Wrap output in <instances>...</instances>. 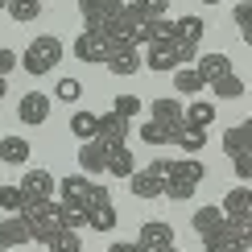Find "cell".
Returning <instances> with one entry per match:
<instances>
[{
  "instance_id": "obj_25",
  "label": "cell",
  "mask_w": 252,
  "mask_h": 252,
  "mask_svg": "<svg viewBox=\"0 0 252 252\" xmlns=\"http://www.w3.org/2000/svg\"><path fill=\"white\" fill-rule=\"evenodd\" d=\"M124 8H128L132 17H141V21H157V17L170 13V0H128Z\"/></svg>"
},
{
  "instance_id": "obj_35",
  "label": "cell",
  "mask_w": 252,
  "mask_h": 252,
  "mask_svg": "<svg viewBox=\"0 0 252 252\" xmlns=\"http://www.w3.org/2000/svg\"><path fill=\"white\" fill-rule=\"evenodd\" d=\"M248 240H203V252H248Z\"/></svg>"
},
{
  "instance_id": "obj_33",
  "label": "cell",
  "mask_w": 252,
  "mask_h": 252,
  "mask_svg": "<svg viewBox=\"0 0 252 252\" xmlns=\"http://www.w3.org/2000/svg\"><path fill=\"white\" fill-rule=\"evenodd\" d=\"M0 211H13V215L25 211V198H21L17 186H0Z\"/></svg>"
},
{
  "instance_id": "obj_16",
  "label": "cell",
  "mask_w": 252,
  "mask_h": 252,
  "mask_svg": "<svg viewBox=\"0 0 252 252\" xmlns=\"http://www.w3.org/2000/svg\"><path fill=\"white\" fill-rule=\"evenodd\" d=\"M136 244L145 252H157L165 244H174V227L165 223V219H149V223H141V236H136Z\"/></svg>"
},
{
  "instance_id": "obj_28",
  "label": "cell",
  "mask_w": 252,
  "mask_h": 252,
  "mask_svg": "<svg viewBox=\"0 0 252 252\" xmlns=\"http://www.w3.org/2000/svg\"><path fill=\"white\" fill-rule=\"evenodd\" d=\"M8 17L17 21V25H29V21H37L41 17V0H8Z\"/></svg>"
},
{
  "instance_id": "obj_20",
  "label": "cell",
  "mask_w": 252,
  "mask_h": 252,
  "mask_svg": "<svg viewBox=\"0 0 252 252\" xmlns=\"http://www.w3.org/2000/svg\"><path fill=\"white\" fill-rule=\"evenodd\" d=\"M103 66L112 70V75H120V79H128V75H136L141 70V50H132V46H120L116 54H112Z\"/></svg>"
},
{
  "instance_id": "obj_37",
  "label": "cell",
  "mask_w": 252,
  "mask_h": 252,
  "mask_svg": "<svg viewBox=\"0 0 252 252\" xmlns=\"http://www.w3.org/2000/svg\"><path fill=\"white\" fill-rule=\"evenodd\" d=\"M232 17H236V29H240V37H248V21H252V0H240V4L232 8Z\"/></svg>"
},
{
  "instance_id": "obj_15",
  "label": "cell",
  "mask_w": 252,
  "mask_h": 252,
  "mask_svg": "<svg viewBox=\"0 0 252 252\" xmlns=\"http://www.w3.org/2000/svg\"><path fill=\"white\" fill-rule=\"evenodd\" d=\"M203 17H194V13H186V17H178L174 21V33H170V41L174 46H186V50H198V41H203Z\"/></svg>"
},
{
  "instance_id": "obj_40",
  "label": "cell",
  "mask_w": 252,
  "mask_h": 252,
  "mask_svg": "<svg viewBox=\"0 0 252 252\" xmlns=\"http://www.w3.org/2000/svg\"><path fill=\"white\" fill-rule=\"evenodd\" d=\"M108 252H145V248L136 244V240H132V244H128V240H120V244H108Z\"/></svg>"
},
{
  "instance_id": "obj_17",
  "label": "cell",
  "mask_w": 252,
  "mask_h": 252,
  "mask_svg": "<svg viewBox=\"0 0 252 252\" xmlns=\"http://www.w3.org/2000/svg\"><path fill=\"white\" fill-rule=\"evenodd\" d=\"M0 236H4V252L33 244V236H29V227H25L21 215H4V219H0Z\"/></svg>"
},
{
  "instance_id": "obj_41",
  "label": "cell",
  "mask_w": 252,
  "mask_h": 252,
  "mask_svg": "<svg viewBox=\"0 0 252 252\" xmlns=\"http://www.w3.org/2000/svg\"><path fill=\"white\" fill-rule=\"evenodd\" d=\"M8 95V79H0V99H4Z\"/></svg>"
},
{
  "instance_id": "obj_26",
  "label": "cell",
  "mask_w": 252,
  "mask_h": 252,
  "mask_svg": "<svg viewBox=\"0 0 252 252\" xmlns=\"http://www.w3.org/2000/svg\"><path fill=\"white\" fill-rule=\"evenodd\" d=\"M178 132V124H157V120H145L141 124V141L145 145H170Z\"/></svg>"
},
{
  "instance_id": "obj_4",
  "label": "cell",
  "mask_w": 252,
  "mask_h": 252,
  "mask_svg": "<svg viewBox=\"0 0 252 252\" xmlns=\"http://www.w3.org/2000/svg\"><path fill=\"white\" fill-rule=\"evenodd\" d=\"M194 58H198V50L174 46V41H153V46H145L141 66H149V70H170V75H174L178 66H190Z\"/></svg>"
},
{
  "instance_id": "obj_45",
  "label": "cell",
  "mask_w": 252,
  "mask_h": 252,
  "mask_svg": "<svg viewBox=\"0 0 252 252\" xmlns=\"http://www.w3.org/2000/svg\"><path fill=\"white\" fill-rule=\"evenodd\" d=\"M4 4H8V0H0V8H4Z\"/></svg>"
},
{
  "instance_id": "obj_23",
  "label": "cell",
  "mask_w": 252,
  "mask_h": 252,
  "mask_svg": "<svg viewBox=\"0 0 252 252\" xmlns=\"http://www.w3.org/2000/svg\"><path fill=\"white\" fill-rule=\"evenodd\" d=\"M132 170H136V161H132V149H128V145L108 149V165H103V174H112V178H128Z\"/></svg>"
},
{
  "instance_id": "obj_31",
  "label": "cell",
  "mask_w": 252,
  "mask_h": 252,
  "mask_svg": "<svg viewBox=\"0 0 252 252\" xmlns=\"http://www.w3.org/2000/svg\"><path fill=\"white\" fill-rule=\"evenodd\" d=\"M174 87L182 91V95H198V91H203V79H198L194 66H178L174 70Z\"/></svg>"
},
{
  "instance_id": "obj_9",
  "label": "cell",
  "mask_w": 252,
  "mask_h": 252,
  "mask_svg": "<svg viewBox=\"0 0 252 252\" xmlns=\"http://www.w3.org/2000/svg\"><path fill=\"white\" fill-rule=\"evenodd\" d=\"M91 186H95V182H91L87 174H70V178H62V182H58V203L70 207V211H83V215H87Z\"/></svg>"
},
{
  "instance_id": "obj_27",
  "label": "cell",
  "mask_w": 252,
  "mask_h": 252,
  "mask_svg": "<svg viewBox=\"0 0 252 252\" xmlns=\"http://www.w3.org/2000/svg\"><path fill=\"white\" fill-rule=\"evenodd\" d=\"M149 120H157V124H182V103L178 99H153Z\"/></svg>"
},
{
  "instance_id": "obj_14",
  "label": "cell",
  "mask_w": 252,
  "mask_h": 252,
  "mask_svg": "<svg viewBox=\"0 0 252 252\" xmlns=\"http://www.w3.org/2000/svg\"><path fill=\"white\" fill-rule=\"evenodd\" d=\"M223 219H236V223H252V190L248 186H232L223 194Z\"/></svg>"
},
{
  "instance_id": "obj_5",
  "label": "cell",
  "mask_w": 252,
  "mask_h": 252,
  "mask_svg": "<svg viewBox=\"0 0 252 252\" xmlns=\"http://www.w3.org/2000/svg\"><path fill=\"white\" fill-rule=\"evenodd\" d=\"M21 219H25L29 236H33L37 244H46L50 236L62 232V223H58V203H54V198H50V203H29L25 211H21Z\"/></svg>"
},
{
  "instance_id": "obj_34",
  "label": "cell",
  "mask_w": 252,
  "mask_h": 252,
  "mask_svg": "<svg viewBox=\"0 0 252 252\" xmlns=\"http://www.w3.org/2000/svg\"><path fill=\"white\" fill-rule=\"evenodd\" d=\"M141 108H145L141 95H116V103H112V112H116V116H124V120H132Z\"/></svg>"
},
{
  "instance_id": "obj_10",
  "label": "cell",
  "mask_w": 252,
  "mask_h": 252,
  "mask_svg": "<svg viewBox=\"0 0 252 252\" xmlns=\"http://www.w3.org/2000/svg\"><path fill=\"white\" fill-rule=\"evenodd\" d=\"M128 190L136 198H161V157L128 174Z\"/></svg>"
},
{
  "instance_id": "obj_29",
  "label": "cell",
  "mask_w": 252,
  "mask_h": 252,
  "mask_svg": "<svg viewBox=\"0 0 252 252\" xmlns=\"http://www.w3.org/2000/svg\"><path fill=\"white\" fill-rule=\"evenodd\" d=\"M170 145H182V149L194 157V153L207 145V132H198V128H186V124H178V132H174V141H170Z\"/></svg>"
},
{
  "instance_id": "obj_13",
  "label": "cell",
  "mask_w": 252,
  "mask_h": 252,
  "mask_svg": "<svg viewBox=\"0 0 252 252\" xmlns=\"http://www.w3.org/2000/svg\"><path fill=\"white\" fill-rule=\"evenodd\" d=\"M128 128H132V120L116 116V112H103L99 124H95V141H99V145H108V149H116V145L128 141Z\"/></svg>"
},
{
  "instance_id": "obj_43",
  "label": "cell",
  "mask_w": 252,
  "mask_h": 252,
  "mask_svg": "<svg viewBox=\"0 0 252 252\" xmlns=\"http://www.w3.org/2000/svg\"><path fill=\"white\" fill-rule=\"evenodd\" d=\"M203 4H223V0H203Z\"/></svg>"
},
{
  "instance_id": "obj_46",
  "label": "cell",
  "mask_w": 252,
  "mask_h": 252,
  "mask_svg": "<svg viewBox=\"0 0 252 252\" xmlns=\"http://www.w3.org/2000/svg\"><path fill=\"white\" fill-rule=\"evenodd\" d=\"M13 252H25V248H13Z\"/></svg>"
},
{
  "instance_id": "obj_6",
  "label": "cell",
  "mask_w": 252,
  "mask_h": 252,
  "mask_svg": "<svg viewBox=\"0 0 252 252\" xmlns=\"http://www.w3.org/2000/svg\"><path fill=\"white\" fill-rule=\"evenodd\" d=\"M116 207H112V190L103 182L91 186V198H87V227L91 232H112L116 227Z\"/></svg>"
},
{
  "instance_id": "obj_18",
  "label": "cell",
  "mask_w": 252,
  "mask_h": 252,
  "mask_svg": "<svg viewBox=\"0 0 252 252\" xmlns=\"http://www.w3.org/2000/svg\"><path fill=\"white\" fill-rule=\"evenodd\" d=\"M103 165H108V145L83 141V145H79V170H83V174H103Z\"/></svg>"
},
{
  "instance_id": "obj_21",
  "label": "cell",
  "mask_w": 252,
  "mask_h": 252,
  "mask_svg": "<svg viewBox=\"0 0 252 252\" xmlns=\"http://www.w3.org/2000/svg\"><path fill=\"white\" fill-rule=\"evenodd\" d=\"M211 120H215V103H207V99H194L190 108H182V124H186V128L207 132V128H211Z\"/></svg>"
},
{
  "instance_id": "obj_30",
  "label": "cell",
  "mask_w": 252,
  "mask_h": 252,
  "mask_svg": "<svg viewBox=\"0 0 252 252\" xmlns=\"http://www.w3.org/2000/svg\"><path fill=\"white\" fill-rule=\"evenodd\" d=\"M95 124H99L95 112H75V116H70V132H75L79 141H95Z\"/></svg>"
},
{
  "instance_id": "obj_36",
  "label": "cell",
  "mask_w": 252,
  "mask_h": 252,
  "mask_svg": "<svg viewBox=\"0 0 252 252\" xmlns=\"http://www.w3.org/2000/svg\"><path fill=\"white\" fill-rule=\"evenodd\" d=\"M83 95V83L79 79H62L58 87H54V99H62V103H75Z\"/></svg>"
},
{
  "instance_id": "obj_1",
  "label": "cell",
  "mask_w": 252,
  "mask_h": 252,
  "mask_svg": "<svg viewBox=\"0 0 252 252\" xmlns=\"http://www.w3.org/2000/svg\"><path fill=\"white\" fill-rule=\"evenodd\" d=\"M194 70H198V79H203V87H211L219 99H240V95H244V79L236 75L232 58L219 54V50H215V54H198Z\"/></svg>"
},
{
  "instance_id": "obj_39",
  "label": "cell",
  "mask_w": 252,
  "mask_h": 252,
  "mask_svg": "<svg viewBox=\"0 0 252 252\" xmlns=\"http://www.w3.org/2000/svg\"><path fill=\"white\" fill-rule=\"evenodd\" d=\"M232 170H236V178H252V153L232 157Z\"/></svg>"
},
{
  "instance_id": "obj_12",
  "label": "cell",
  "mask_w": 252,
  "mask_h": 252,
  "mask_svg": "<svg viewBox=\"0 0 252 252\" xmlns=\"http://www.w3.org/2000/svg\"><path fill=\"white\" fill-rule=\"evenodd\" d=\"M50 108H54V103H50V95L46 91H25V95H21V103H17V116H21V124H46L50 120Z\"/></svg>"
},
{
  "instance_id": "obj_22",
  "label": "cell",
  "mask_w": 252,
  "mask_h": 252,
  "mask_svg": "<svg viewBox=\"0 0 252 252\" xmlns=\"http://www.w3.org/2000/svg\"><path fill=\"white\" fill-rule=\"evenodd\" d=\"M190 227L203 240H211V236H219V227H223V211H219V207H198L194 219H190Z\"/></svg>"
},
{
  "instance_id": "obj_44",
  "label": "cell",
  "mask_w": 252,
  "mask_h": 252,
  "mask_svg": "<svg viewBox=\"0 0 252 252\" xmlns=\"http://www.w3.org/2000/svg\"><path fill=\"white\" fill-rule=\"evenodd\" d=\"M0 252H4V236H0Z\"/></svg>"
},
{
  "instance_id": "obj_2",
  "label": "cell",
  "mask_w": 252,
  "mask_h": 252,
  "mask_svg": "<svg viewBox=\"0 0 252 252\" xmlns=\"http://www.w3.org/2000/svg\"><path fill=\"white\" fill-rule=\"evenodd\" d=\"M198 182H203V161L182 157V161H161V194L170 203H186L194 198Z\"/></svg>"
},
{
  "instance_id": "obj_42",
  "label": "cell",
  "mask_w": 252,
  "mask_h": 252,
  "mask_svg": "<svg viewBox=\"0 0 252 252\" xmlns=\"http://www.w3.org/2000/svg\"><path fill=\"white\" fill-rule=\"evenodd\" d=\"M157 252H182V248H178V244H165V248H157Z\"/></svg>"
},
{
  "instance_id": "obj_32",
  "label": "cell",
  "mask_w": 252,
  "mask_h": 252,
  "mask_svg": "<svg viewBox=\"0 0 252 252\" xmlns=\"http://www.w3.org/2000/svg\"><path fill=\"white\" fill-rule=\"evenodd\" d=\"M46 248L50 252H83V240H79V232H66V227H62L58 236L46 240Z\"/></svg>"
},
{
  "instance_id": "obj_24",
  "label": "cell",
  "mask_w": 252,
  "mask_h": 252,
  "mask_svg": "<svg viewBox=\"0 0 252 252\" xmlns=\"http://www.w3.org/2000/svg\"><path fill=\"white\" fill-rule=\"evenodd\" d=\"M0 161L4 165H25L29 161V141L25 136H4L0 141Z\"/></svg>"
},
{
  "instance_id": "obj_19",
  "label": "cell",
  "mask_w": 252,
  "mask_h": 252,
  "mask_svg": "<svg viewBox=\"0 0 252 252\" xmlns=\"http://www.w3.org/2000/svg\"><path fill=\"white\" fill-rule=\"evenodd\" d=\"M223 153H227V157L252 153V120H240L236 128H227V132H223Z\"/></svg>"
},
{
  "instance_id": "obj_38",
  "label": "cell",
  "mask_w": 252,
  "mask_h": 252,
  "mask_svg": "<svg viewBox=\"0 0 252 252\" xmlns=\"http://www.w3.org/2000/svg\"><path fill=\"white\" fill-rule=\"evenodd\" d=\"M13 70H17V54H13V50H4V46H0V79H8Z\"/></svg>"
},
{
  "instance_id": "obj_11",
  "label": "cell",
  "mask_w": 252,
  "mask_h": 252,
  "mask_svg": "<svg viewBox=\"0 0 252 252\" xmlns=\"http://www.w3.org/2000/svg\"><path fill=\"white\" fill-rule=\"evenodd\" d=\"M79 13H83V29H99L116 13H124V0H79Z\"/></svg>"
},
{
  "instance_id": "obj_8",
  "label": "cell",
  "mask_w": 252,
  "mask_h": 252,
  "mask_svg": "<svg viewBox=\"0 0 252 252\" xmlns=\"http://www.w3.org/2000/svg\"><path fill=\"white\" fill-rule=\"evenodd\" d=\"M17 190L25 198V207L29 203H50V198H54V174L50 170H25L21 182H17Z\"/></svg>"
},
{
  "instance_id": "obj_3",
  "label": "cell",
  "mask_w": 252,
  "mask_h": 252,
  "mask_svg": "<svg viewBox=\"0 0 252 252\" xmlns=\"http://www.w3.org/2000/svg\"><path fill=\"white\" fill-rule=\"evenodd\" d=\"M62 62V41L54 37V33H41V37H33L25 50L17 54V66L25 70V75H33V79H41V75H50Z\"/></svg>"
},
{
  "instance_id": "obj_7",
  "label": "cell",
  "mask_w": 252,
  "mask_h": 252,
  "mask_svg": "<svg viewBox=\"0 0 252 252\" xmlns=\"http://www.w3.org/2000/svg\"><path fill=\"white\" fill-rule=\"evenodd\" d=\"M116 41H108V37H99L95 29H83V33L75 37V50H70V54H75L79 62H108L112 54H116Z\"/></svg>"
}]
</instances>
